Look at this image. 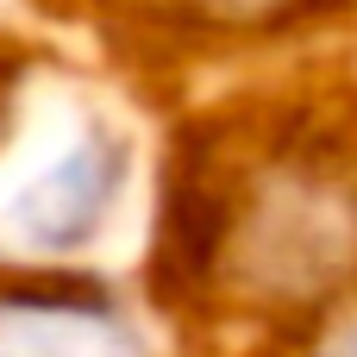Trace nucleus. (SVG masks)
Returning <instances> with one entry per match:
<instances>
[{
    "mask_svg": "<svg viewBox=\"0 0 357 357\" xmlns=\"http://www.w3.org/2000/svg\"><path fill=\"white\" fill-rule=\"evenodd\" d=\"M157 314L213 357H301L357 307V94H245L163 169Z\"/></svg>",
    "mask_w": 357,
    "mask_h": 357,
    "instance_id": "obj_1",
    "label": "nucleus"
},
{
    "mask_svg": "<svg viewBox=\"0 0 357 357\" xmlns=\"http://www.w3.org/2000/svg\"><path fill=\"white\" fill-rule=\"evenodd\" d=\"M94 6L107 13L113 31H126L151 56H213L295 38L339 0H94Z\"/></svg>",
    "mask_w": 357,
    "mask_h": 357,
    "instance_id": "obj_3",
    "label": "nucleus"
},
{
    "mask_svg": "<svg viewBox=\"0 0 357 357\" xmlns=\"http://www.w3.org/2000/svg\"><path fill=\"white\" fill-rule=\"evenodd\" d=\"M6 88H13V69H6V56H0V100H6Z\"/></svg>",
    "mask_w": 357,
    "mask_h": 357,
    "instance_id": "obj_6",
    "label": "nucleus"
},
{
    "mask_svg": "<svg viewBox=\"0 0 357 357\" xmlns=\"http://www.w3.org/2000/svg\"><path fill=\"white\" fill-rule=\"evenodd\" d=\"M301 357H357V307L339 320V326H326V333H320Z\"/></svg>",
    "mask_w": 357,
    "mask_h": 357,
    "instance_id": "obj_5",
    "label": "nucleus"
},
{
    "mask_svg": "<svg viewBox=\"0 0 357 357\" xmlns=\"http://www.w3.org/2000/svg\"><path fill=\"white\" fill-rule=\"evenodd\" d=\"M0 357H163V345L107 282L0 257Z\"/></svg>",
    "mask_w": 357,
    "mask_h": 357,
    "instance_id": "obj_2",
    "label": "nucleus"
},
{
    "mask_svg": "<svg viewBox=\"0 0 357 357\" xmlns=\"http://www.w3.org/2000/svg\"><path fill=\"white\" fill-rule=\"evenodd\" d=\"M119 182H126V144L107 126H88L13 195L6 220L31 251H69V245H88L107 226V213L119 201Z\"/></svg>",
    "mask_w": 357,
    "mask_h": 357,
    "instance_id": "obj_4",
    "label": "nucleus"
}]
</instances>
